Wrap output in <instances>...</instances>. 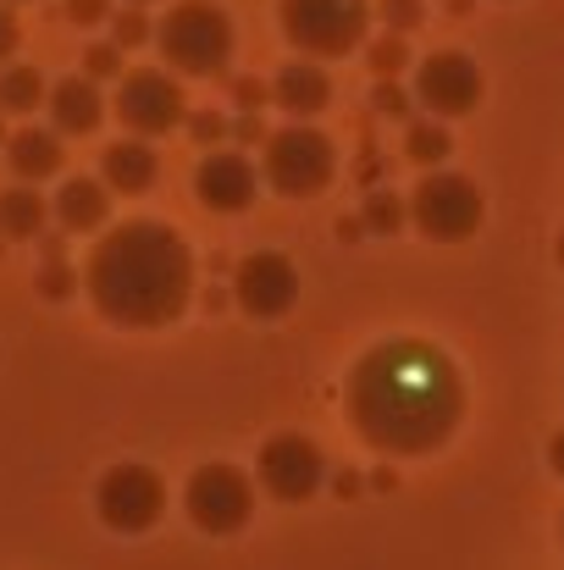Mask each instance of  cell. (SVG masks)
<instances>
[{"label":"cell","instance_id":"cell-1","mask_svg":"<svg viewBox=\"0 0 564 570\" xmlns=\"http://www.w3.org/2000/svg\"><path fill=\"white\" fill-rule=\"evenodd\" d=\"M349 421L376 454H432L465 415V382L426 338H387L349 372Z\"/></svg>","mask_w":564,"mask_h":570},{"label":"cell","instance_id":"cell-2","mask_svg":"<svg viewBox=\"0 0 564 570\" xmlns=\"http://www.w3.org/2000/svg\"><path fill=\"white\" fill-rule=\"evenodd\" d=\"M83 288L111 327H172L194 299V255L167 222H122L95 238Z\"/></svg>","mask_w":564,"mask_h":570},{"label":"cell","instance_id":"cell-3","mask_svg":"<svg viewBox=\"0 0 564 570\" xmlns=\"http://www.w3.org/2000/svg\"><path fill=\"white\" fill-rule=\"evenodd\" d=\"M156 45H161L172 72H184V78H221L227 61H232V22H227V11L216 0H178L161 17Z\"/></svg>","mask_w":564,"mask_h":570},{"label":"cell","instance_id":"cell-4","mask_svg":"<svg viewBox=\"0 0 564 570\" xmlns=\"http://www.w3.org/2000/svg\"><path fill=\"white\" fill-rule=\"evenodd\" d=\"M333 173H338L333 139L305 122H288V128L266 134V145H260V178L283 199H316L333 184Z\"/></svg>","mask_w":564,"mask_h":570},{"label":"cell","instance_id":"cell-5","mask_svg":"<svg viewBox=\"0 0 564 570\" xmlns=\"http://www.w3.org/2000/svg\"><path fill=\"white\" fill-rule=\"evenodd\" d=\"M372 0H283V33L299 56H349L366 45Z\"/></svg>","mask_w":564,"mask_h":570},{"label":"cell","instance_id":"cell-6","mask_svg":"<svg viewBox=\"0 0 564 570\" xmlns=\"http://www.w3.org/2000/svg\"><path fill=\"white\" fill-rule=\"evenodd\" d=\"M482 216H487V199H482V189H476L471 178H459V173L426 167V178L409 194V222H415L426 238H437V244L471 238V233L482 227Z\"/></svg>","mask_w":564,"mask_h":570},{"label":"cell","instance_id":"cell-7","mask_svg":"<svg viewBox=\"0 0 564 570\" xmlns=\"http://www.w3.org/2000/svg\"><path fill=\"white\" fill-rule=\"evenodd\" d=\"M184 504H188V521H194L199 532L232 538V532H244L249 515H255V482H249L238 465L210 460V465H199V471L188 476Z\"/></svg>","mask_w":564,"mask_h":570},{"label":"cell","instance_id":"cell-8","mask_svg":"<svg viewBox=\"0 0 564 570\" xmlns=\"http://www.w3.org/2000/svg\"><path fill=\"white\" fill-rule=\"evenodd\" d=\"M95 510H100V521H106L111 532L139 538V532H150V527L167 515V482H161V471H150V465H139V460H122V465H111V471L100 476Z\"/></svg>","mask_w":564,"mask_h":570},{"label":"cell","instance_id":"cell-9","mask_svg":"<svg viewBox=\"0 0 564 570\" xmlns=\"http://www.w3.org/2000/svg\"><path fill=\"white\" fill-rule=\"evenodd\" d=\"M117 122H122L128 134H139V139H161V134L184 128L188 122L184 83H178L172 72H161V67H133V72H122V83H117Z\"/></svg>","mask_w":564,"mask_h":570},{"label":"cell","instance_id":"cell-10","mask_svg":"<svg viewBox=\"0 0 564 570\" xmlns=\"http://www.w3.org/2000/svg\"><path fill=\"white\" fill-rule=\"evenodd\" d=\"M327 482V460L305 432H271L260 443V488L283 504H305L316 499Z\"/></svg>","mask_w":564,"mask_h":570},{"label":"cell","instance_id":"cell-11","mask_svg":"<svg viewBox=\"0 0 564 570\" xmlns=\"http://www.w3.org/2000/svg\"><path fill=\"white\" fill-rule=\"evenodd\" d=\"M232 299H238L244 316L277 322V316H288L299 305V266L288 255H277V249H255L232 272Z\"/></svg>","mask_w":564,"mask_h":570},{"label":"cell","instance_id":"cell-12","mask_svg":"<svg viewBox=\"0 0 564 570\" xmlns=\"http://www.w3.org/2000/svg\"><path fill=\"white\" fill-rule=\"evenodd\" d=\"M482 67L465 56V50H437L415 67V100L432 111V117H471L482 106Z\"/></svg>","mask_w":564,"mask_h":570},{"label":"cell","instance_id":"cell-13","mask_svg":"<svg viewBox=\"0 0 564 570\" xmlns=\"http://www.w3.org/2000/svg\"><path fill=\"white\" fill-rule=\"evenodd\" d=\"M255 194H260V173H255L238 150H210V156L199 161V173H194V199H199L205 210L232 216V210H249Z\"/></svg>","mask_w":564,"mask_h":570},{"label":"cell","instance_id":"cell-14","mask_svg":"<svg viewBox=\"0 0 564 570\" xmlns=\"http://www.w3.org/2000/svg\"><path fill=\"white\" fill-rule=\"evenodd\" d=\"M327 100H333V78H327L321 61H288V67L271 78V106H283L294 122L321 117Z\"/></svg>","mask_w":564,"mask_h":570},{"label":"cell","instance_id":"cell-15","mask_svg":"<svg viewBox=\"0 0 564 570\" xmlns=\"http://www.w3.org/2000/svg\"><path fill=\"white\" fill-rule=\"evenodd\" d=\"M44 106H50V128H56L61 139L95 134V128H100V117H106L100 83H95L89 72H83V78H61V83L44 95Z\"/></svg>","mask_w":564,"mask_h":570},{"label":"cell","instance_id":"cell-16","mask_svg":"<svg viewBox=\"0 0 564 570\" xmlns=\"http://www.w3.org/2000/svg\"><path fill=\"white\" fill-rule=\"evenodd\" d=\"M100 178L111 184V194H150L156 189V178H161V156L133 134V139H117V145H106V156H100Z\"/></svg>","mask_w":564,"mask_h":570},{"label":"cell","instance_id":"cell-17","mask_svg":"<svg viewBox=\"0 0 564 570\" xmlns=\"http://www.w3.org/2000/svg\"><path fill=\"white\" fill-rule=\"evenodd\" d=\"M6 161H11V173H17L22 184H44V178L61 173L67 145H61L56 128H17V134L6 139Z\"/></svg>","mask_w":564,"mask_h":570},{"label":"cell","instance_id":"cell-18","mask_svg":"<svg viewBox=\"0 0 564 570\" xmlns=\"http://www.w3.org/2000/svg\"><path fill=\"white\" fill-rule=\"evenodd\" d=\"M56 222L67 233H100L111 222V184H95V178H67L56 189Z\"/></svg>","mask_w":564,"mask_h":570},{"label":"cell","instance_id":"cell-19","mask_svg":"<svg viewBox=\"0 0 564 570\" xmlns=\"http://www.w3.org/2000/svg\"><path fill=\"white\" fill-rule=\"evenodd\" d=\"M44 216H50V205L39 199L33 189H6L0 194V233L6 238H39L44 233Z\"/></svg>","mask_w":564,"mask_h":570},{"label":"cell","instance_id":"cell-20","mask_svg":"<svg viewBox=\"0 0 564 570\" xmlns=\"http://www.w3.org/2000/svg\"><path fill=\"white\" fill-rule=\"evenodd\" d=\"M448 150H454V139H448V128H443V117H415L409 128H404V156L415 161V167H443L448 161Z\"/></svg>","mask_w":564,"mask_h":570},{"label":"cell","instance_id":"cell-21","mask_svg":"<svg viewBox=\"0 0 564 570\" xmlns=\"http://www.w3.org/2000/svg\"><path fill=\"white\" fill-rule=\"evenodd\" d=\"M44 78H39V67H6L0 72V111H17V117H28V111H39L44 106Z\"/></svg>","mask_w":564,"mask_h":570},{"label":"cell","instance_id":"cell-22","mask_svg":"<svg viewBox=\"0 0 564 570\" xmlns=\"http://www.w3.org/2000/svg\"><path fill=\"white\" fill-rule=\"evenodd\" d=\"M404 216H409V205H404V199H398L393 189H372V194H366V210H360V222H366L372 233H387V238H393V233L404 227Z\"/></svg>","mask_w":564,"mask_h":570},{"label":"cell","instance_id":"cell-23","mask_svg":"<svg viewBox=\"0 0 564 570\" xmlns=\"http://www.w3.org/2000/svg\"><path fill=\"white\" fill-rule=\"evenodd\" d=\"M366 61H372L376 78H398V72L409 67V45H404V33H393V28H387L372 50H366Z\"/></svg>","mask_w":564,"mask_h":570},{"label":"cell","instance_id":"cell-24","mask_svg":"<svg viewBox=\"0 0 564 570\" xmlns=\"http://www.w3.org/2000/svg\"><path fill=\"white\" fill-rule=\"evenodd\" d=\"M39 294H44V299H67V294H72V272H67V261H61V244H44Z\"/></svg>","mask_w":564,"mask_h":570},{"label":"cell","instance_id":"cell-25","mask_svg":"<svg viewBox=\"0 0 564 570\" xmlns=\"http://www.w3.org/2000/svg\"><path fill=\"white\" fill-rule=\"evenodd\" d=\"M376 17L393 28V33H409L426 22V0H376Z\"/></svg>","mask_w":564,"mask_h":570},{"label":"cell","instance_id":"cell-26","mask_svg":"<svg viewBox=\"0 0 564 570\" xmlns=\"http://www.w3.org/2000/svg\"><path fill=\"white\" fill-rule=\"evenodd\" d=\"M83 72L100 83V78H122V45L111 39V45H89L83 50Z\"/></svg>","mask_w":564,"mask_h":570},{"label":"cell","instance_id":"cell-27","mask_svg":"<svg viewBox=\"0 0 564 570\" xmlns=\"http://www.w3.org/2000/svg\"><path fill=\"white\" fill-rule=\"evenodd\" d=\"M111 39H117L122 50L145 45V39H150V17H145V11H111Z\"/></svg>","mask_w":564,"mask_h":570},{"label":"cell","instance_id":"cell-28","mask_svg":"<svg viewBox=\"0 0 564 570\" xmlns=\"http://www.w3.org/2000/svg\"><path fill=\"white\" fill-rule=\"evenodd\" d=\"M227 134H232V122H227L221 111H194V117H188V139H194V145H205V150H210V145H221Z\"/></svg>","mask_w":564,"mask_h":570},{"label":"cell","instance_id":"cell-29","mask_svg":"<svg viewBox=\"0 0 564 570\" xmlns=\"http://www.w3.org/2000/svg\"><path fill=\"white\" fill-rule=\"evenodd\" d=\"M372 100H376V111H382V117H409V100H415V95H404L393 78H376Z\"/></svg>","mask_w":564,"mask_h":570},{"label":"cell","instance_id":"cell-30","mask_svg":"<svg viewBox=\"0 0 564 570\" xmlns=\"http://www.w3.org/2000/svg\"><path fill=\"white\" fill-rule=\"evenodd\" d=\"M61 11H67V22L95 28V22H106V17H111V0H67Z\"/></svg>","mask_w":564,"mask_h":570},{"label":"cell","instance_id":"cell-31","mask_svg":"<svg viewBox=\"0 0 564 570\" xmlns=\"http://www.w3.org/2000/svg\"><path fill=\"white\" fill-rule=\"evenodd\" d=\"M266 100H271V89H266L260 78H238V83H232V106H238V111H260Z\"/></svg>","mask_w":564,"mask_h":570},{"label":"cell","instance_id":"cell-32","mask_svg":"<svg viewBox=\"0 0 564 570\" xmlns=\"http://www.w3.org/2000/svg\"><path fill=\"white\" fill-rule=\"evenodd\" d=\"M17 39H22V28H17L11 6L0 0V61H11V56H17Z\"/></svg>","mask_w":564,"mask_h":570},{"label":"cell","instance_id":"cell-33","mask_svg":"<svg viewBox=\"0 0 564 570\" xmlns=\"http://www.w3.org/2000/svg\"><path fill=\"white\" fill-rule=\"evenodd\" d=\"M232 134H238V145H266V128H260V111H244V117L232 122Z\"/></svg>","mask_w":564,"mask_h":570},{"label":"cell","instance_id":"cell-34","mask_svg":"<svg viewBox=\"0 0 564 570\" xmlns=\"http://www.w3.org/2000/svg\"><path fill=\"white\" fill-rule=\"evenodd\" d=\"M355 493H360V476L344 471V476H338V499H355Z\"/></svg>","mask_w":564,"mask_h":570},{"label":"cell","instance_id":"cell-35","mask_svg":"<svg viewBox=\"0 0 564 570\" xmlns=\"http://www.w3.org/2000/svg\"><path fill=\"white\" fill-rule=\"evenodd\" d=\"M548 460H554V471H560V476H564V432H560V438H554V443H548Z\"/></svg>","mask_w":564,"mask_h":570},{"label":"cell","instance_id":"cell-36","mask_svg":"<svg viewBox=\"0 0 564 570\" xmlns=\"http://www.w3.org/2000/svg\"><path fill=\"white\" fill-rule=\"evenodd\" d=\"M448 11H454V17H465V11H471V0H448Z\"/></svg>","mask_w":564,"mask_h":570},{"label":"cell","instance_id":"cell-37","mask_svg":"<svg viewBox=\"0 0 564 570\" xmlns=\"http://www.w3.org/2000/svg\"><path fill=\"white\" fill-rule=\"evenodd\" d=\"M0 150H6V122H0Z\"/></svg>","mask_w":564,"mask_h":570},{"label":"cell","instance_id":"cell-38","mask_svg":"<svg viewBox=\"0 0 564 570\" xmlns=\"http://www.w3.org/2000/svg\"><path fill=\"white\" fill-rule=\"evenodd\" d=\"M560 266H564V233H560Z\"/></svg>","mask_w":564,"mask_h":570},{"label":"cell","instance_id":"cell-39","mask_svg":"<svg viewBox=\"0 0 564 570\" xmlns=\"http://www.w3.org/2000/svg\"><path fill=\"white\" fill-rule=\"evenodd\" d=\"M128 6H150V0H128Z\"/></svg>","mask_w":564,"mask_h":570}]
</instances>
